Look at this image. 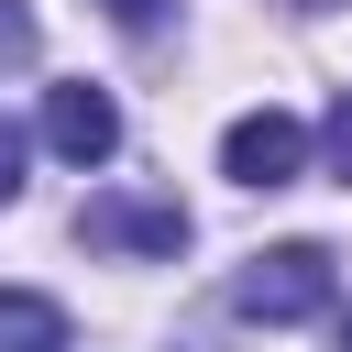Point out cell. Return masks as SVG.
<instances>
[{
  "label": "cell",
  "mask_w": 352,
  "mask_h": 352,
  "mask_svg": "<svg viewBox=\"0 0 352 352\" xmlns=\"http://www.w3.org/2000/svg\"><path fill=\"white\" fill-rule=\"evenodd\" d=\"M231 308L264 319V330L319 319V308H330V253H319V242H275V253H253V264L231 275Z\"/></svg>",
  "instance_id": "obj_1"
},
{
  "label": "cell",
  "mask_w": 352,
  "mask_h": 352,
  "mask_svg": "<svg viewBox=\"0 0 352 352\" xmlns=\"http://www.w3.org/2000/svg\"><path fill=\"white\" fill-rule=\"evenodd\" d=\"M297 165H308V121L297 110H242L220 132V176L231 187H297Z\"/></svg>",
  "instance_id": "obj_2"
},
{
  "label": "cell",
  "mask_w": 352,
  "mask_h": 352,
  "mask_svg": "<svg viewBox=\"0 0 352 352\" xmlns=\"http://www.w3.org/2000/svg\"><path fill=\"white\" fill-rule=\"evenodd\" d=\"M44 143L66 154V165H110L121 154V110H110V88H44Z\"/></svg>",
  "instance_id": "obj_3"
},
{
  "label": "cell",
  "mask_w": 352,
  "mask_h": 352,
  "mask_svg": "<svg viewBox=\"0 0 352 352\" xmlns=\"http://www.w3.org/2000/svg\"><path fill=\"white\" fill-rule=\"evenodd\" d=\"M77 242H110V253H176V242H187V209H176V198H88V209H77Z\"/></svg>",
  "instance_id": "obj_4"
},
{
  "label": "cell",
  "mask_w": 352,
  "mask_h": 352,
  "mask_svg": "<svg viewBox=\"0 0 352 352\" xmlns=\"http://www.w3.org/2000/svg\"><path fill=\"white\" fill-rule=\"evenodd\" d=\"M0 352H66V308L33 286H0Z\"/></svg>",
  "instance_id": "obj_5"
},
{
  "label": "cell",
  "mask_w": 352,
  "mask_h": 352,
  "mask_svg": "<svg viewBox=\"0 0 352 352\" xmlns=\"http://www.w3.org/2000/svg\"><path fill=\"white\" fill-rule=\"evenodd\" d=\"M0 66H33V11L0 0Z\"/></svg>",
  "instance_id": "obj_6"
},
{
  "label": "cell",
  "mask_w": 352,
  "mask_h": 352,
  "mask_svg": "<svg viewBox=\"0 0 352 352\" xmlns=\"http://www.w3.org/2000/svg\"><path fill=\"white\" fill-rule=\"evenodd\" d=\"M319 154H330V165H341V176H352V88H341V99H330V121H319Z\"/></svg>",
  "instance_id": "obj_7"
},
{
  "label": "cell",
  "mask_w": 352,
  "mask_h": 352,
  "mask_svg": "<svg viewBox=\"0 0 352 352\" xmlns=\"http://www.w3.org/2000/svg\"><path fill=\"white\" fill-rule=\"evenodd\" d=\"M11 198H22V132L0 121V209H11Z\"/></svg>",
  "instance_id": "obj_8"
},
{
  "label": "cell",
  "mask_w": 352,
  "mask_h": 352,
  "mask_svg": "<svg viewBox=\"0 0 352 352\" xmlns=\"http://www.w3.org/2000/svg\"><path fill=\"white\" fill-rule=\"evenodd\" d=\"M99 11H110V22H154L165 0H99Z\"/></svg>",
  "instance_id": "obj_9"
},
{
  "label": "cell",
  "mask_w": 352,
  "mask_h": 352,
  "mask_svg": "<svg viewBox=\"0 0 352 352\" xmlns=\"http://www.w3.org/2000/svg\"><path fill=\"white\" fill-rule=\"evenodd\" d=\"M330 341H341V352H352V308H330Z\"/></svg>",
  "instance_id": "obj_10"
}]
</instances>
